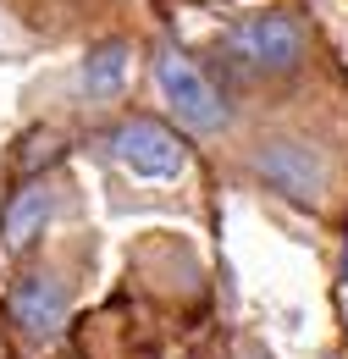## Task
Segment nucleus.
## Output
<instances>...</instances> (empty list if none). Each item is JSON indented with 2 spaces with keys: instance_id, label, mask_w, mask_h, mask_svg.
<instances>
[{
  "instance_id": "obj_3",
  "label": "nucleus",
  "mask_w": 348,
  "mask_h": 359,
  "mask_svg": "<svg viewBox=\"0 0 348 359\" xmlns=\"http://www.w3.org/2000/svg\"><path fill=\"white\" fill-rule=\"evenodd\" d=\"M227 50L255 72H293L304 61V28L288 11H260V17H243L227 34Z\"/></svg>"
},
{
  "instance_id": "obj_4",
  "label": "nucleus",
  "mask_w": 348,
  "mask_h": 359,
  "mask_svg": "<svg viewBox=\"0 0 348 359\" xmlns=\"http://www.w3.org/2000/svg\"><path fill=\"white\" fill-rule=\"evenodd\" d=\"M111 155L128 166L133 177H182L188 172V149H182V138L166 128V122H155V116H128L116 133H111Z\"/></svg>"
},
{
  "instance_id": "obj_1",
  "label": "nucleus",
  "mask_w": 348,
  "mask_h": 359,
  "mask_svg": "<svg viewBox=\"0 0 348 359\" xmlns=\"http://www.w3.org/2000/svg\"><path fill=\"white\" fill-rule=\"evenodd\" d=\"M255 177L293 205H321L326 199V155L304 138H260L255 144Z\"/></svg>"
},
{
  "instance_id": "obj_5",
  "label": "nucleus",
  "mask_w": 348,
  "mask_h": 359,
  "mask_svg": "<svg viewBox=\"0 0 348 359\" xmlns=\"http://www.w3.org/2000/svg\"><path fill=\"white\" fill-rule=\"evenodd\" d=\"M6 310L11 320L28 332V337H55L67 326V310H72V287L55 276V271H34L22 276L11 293H6Z\"/></svg>"
},
{
  "instance_id": "obj_6",
  "label": "nucleus",
  "mask_w": 348,
  "mask_h": 359,
  "mask_svg": "<svg viewBox=\"0 0 348 359\" xmlns=\"http://www.w3.org/2000/svg\"><path fill=\"white\" fill-rule=\"evenodd\" d=\"M55 216V188L50 182H28L22 194H11L6 205V222H0V238H6V255H22L44 238V226Z\"/></svg>"
},
{
  "instance_id": "obj_7",
  "label": "nucleus",
  "mask_w": 348,
  "mask_h": 359,
  "mask_svg": "<svg viewBox=\"0 0 348 359\" xmlns=\"http://www.w3.org/2000/svg\"><path fill=\"white\" fill-rule=\"evenodd\" d=\"M128 61H133L128 39H100V45H88L83 72H78V89H83L88 100H111V94H122V83H128Z\"/></svg>"
},
{
  "instance_id": "obj_8",
  "label": "nucleus",
  "mask_w": 348,
  "mask_h": 359,
  "mask_svg": "<svg viewBox=\"0 0 348 359\" xmlns=\"http://www.w3.org/2000/svg\"><path fill=\"white\" fill-rule=\"evenodd\" d=\"M243 359H271V354H260V348H255V343H249V348H243Z\"/></svg>"
},
{
  "instance_id": "obj_2",
  "label": "nucleus",
  "mask_w": 348,
  "mask_h": 359,
  "mask_svg": "<svg viewBox=\"0 0 348 359\" xmlns=\"http://www.w3.org/2000/svg\"><path fill=\"white\" fill-rule=\"evenodd\" d=\"M155 83L166 94V105L177 111V122H188L194 133H221V128H227V100H221V89L182 50L166 45L155 55Z\"/></svg>"
}]
</instances>
